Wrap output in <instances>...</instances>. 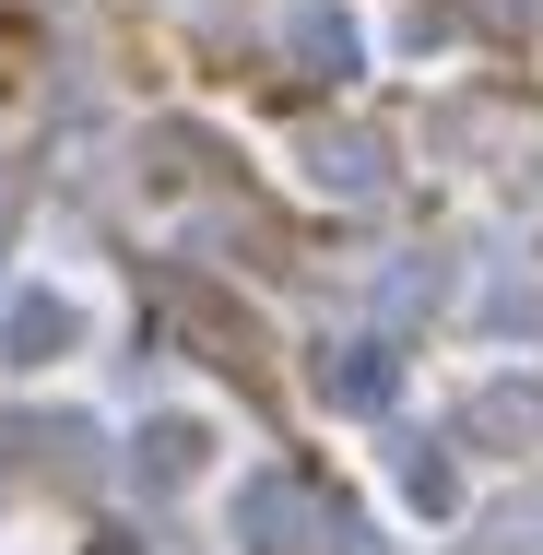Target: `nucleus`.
Segmentation results:
<instances>
[{
  "label": "nucleus",
  "instance_id": "1",
  "mask_svg": "<svg viewBox=\"0 0 543 555\" xmlns=\"http://www.w3.org/2000/svg\"><path fill=\"white\" fill-rule=\"evenodd\" d=\"M202 426H154V438H142V485H190V473H202Z\"/></svg>",
  "mask_w": 543,
  "mask_h": 555
}]
</instances>
